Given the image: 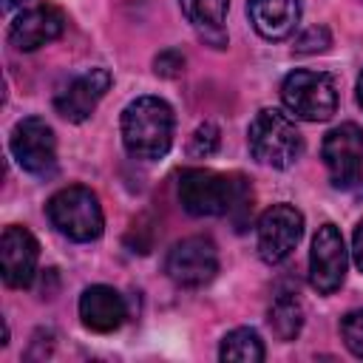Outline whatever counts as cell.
Wrapping results in <instances>:
<instances>
[{
    "label": "cell",
    "mask_w": 363,
    "mask_h": 363,
    "mask_svg": "<svg viewBox=\"0 0 363 363\" xmlns=\"http://www.w3.org/2000/svg\"><path fill=\"white\" fill-rule=\"evenodd\" d=\"M303 235V216L292 204H272L258 218V255L267 264H281Z\"/></svg>",
    "instance_id": "9"
},
{
    "label": "cell",
    "mask_w": 363,
    "mask_h": 363,
    "mask_svg": "<svg viewBox=\"0 0 363 363\" xmlns=\"http://www.w3.org/2000/svg\"><path fill=\"white\" fill-rule=\"evenodd\" d=\"M340 335H343L346 349H349L354 357H363V309H354V312L343 315V320H340Z\"/></svg>",
    "instance_id": "20"
},
{
    "label": "cell",
    "mask_w": 363,
    "mask_h": 363,
    "mask_svg": "<svg viewBox=\"0 0 363 363\" xmlns=\"http://www.w3.org/2000/svg\"><path fill=\"white\" fill-rule=\"evenodd\" d=\"M218 357L224 363H261L264 343H261L258 332H252V329H233L224 335Z\"/></svg>",
    "instance_id": "18"
},
{
    "label": "cell",
    "mask_w": 363,
    "mask_h": 363,
    "mask_svg": "<svg viewBox=\"0 0 363 363\" xmlns=\"http://www.w3.org/2000/svg\"><path fill=\"white\" fill-rule=\"evenodd\" d=\"M164 272L179 286H204L218 272L216 244L204 235H190L176 241L164 258Z\"/></svg>",
    "instance_id": "7"
},
{
    "label": "cell",
    "mask_w": 363,
    "mask_h": 363,
    "mask_svg": "<svg viewBox=\"0 0 363 363\" xmlns=\"http://www.w3.org/2000/svg\"><path fill=\"white\" fill-rule=\"evenodd\" d=\"M247 14L252 28L264 40H286L301 20L298 0H247Z\"/></svg>",
    "instance_id": "15"
},
{
    "label": "cell",
    "mask_w": 363,
    "mask_h": 363,
    "mask_svg": "<svg viewBox=\"0 0 363 363\" xmlns=\"http://www.w3.org/2000/svg\"><path fill=\"white\" fill-rule=\"evenodd\" d=\"M346 278V247L335 224H320L309 252V284L320 295H332Z\"/></svg>",
    "instance_id": "10"
},
{
    "label": "cell",
    "mask_w": 363,
    "mask_h": 363,
    "mask_svg": "<svg viewBox=\"0 0 363 363\" xmlns=\"http://www.w3.org/2000/svg\"><path fill=\"white\" fill-rule=\"evenodd\" d=\"M357 102H360V108H363V74H360V79H357Z\"/></svg>",
    "instance_id": "24"
},
{
    "label": "cell",
    "mask_w": 363,
    "mask_h": 363,
    "mask_svg": "<svg viewBox=\"0 0 363 363\" xmlns=\"http://www.w3.org/2000/svg\"><path fill=\"white\" fill-rule=\"evenodd\" d=\"M11 156L17 159V164L31 173V176H54L57 170V139L51 125H45V119L40 116H26L14 125L11 130Z\"/></svg>",
    "instance_id": "6"
},
{
    "label": "cell",
    "mask_w": 363,
    "mask_h": 363,
    "mask_svg": "<svg viewBox=\"0 0 363 363\" xmlns=\"http://www.w3.org/2000/svg\"><path fill=\"white\" fill-rule=\"evenodd\" d=\"M182 14L213 43H224V20L230 0H179Z\"/></svg>",
    "instance_id": "16"
},
{
    "label": "cell",
    "mask_w": 363,
    "mask_h": 363,
    "mask_svg": "<svg viewBox=\"0 0 363 363\" xmlns=\"http://www.w3.org/2000/svg\"><path fill=\"white\" fill-rule=\"evenodd\" d=\"M323 164L335 187H352L363 173V130L354 122L332 128L320 147Z\"/></svg>",
    "instance_id": "8"
},
{
    "label": "cell",
    "mask_w": 363,
    "mask_h": 363,
    "mask_svg": "<svg viewBox=\"0 0 363 363\" xmlns=\"http://www.w3.org/2000/svg\"><path fill=\"white\" fill-rule=\"evenodd\" d=\"M37 238L26 227H6L0 235V272L3 281L14 289H23L34 281L37 272Z\"/></svg>",
    "instance_id": "12"
},
{
    "label": "cell",
    "mask_w": 363,
    "mask_h": 363,
    "mask_svg": "<svg viewBox=\"0 0 363 363\" xmlns=\"http://www.w3.org/2000/svg\"><path fill=\"white\" fill-rule=\"evenodd\" d=\"M65 28V17L54 6H34L14 17L9 26V43L17 51H37L45 43H54Z\"/></svg>",
    "instance_id": "13"
},
{
    "label": "cell",
    "mask_w": 363,
    "mask_h": 363,
    "mask_svg": "<svg viewBox=\"0 0 363 363\" xmlns=\"http://www.w3.org/2000/svg\"><path fill=\"white\" fill-rule=\"evenodd\" d=\"M252 193L241 176H224L204 167L182 170L179 176V201L190 216H233L247 213Z\"/></svg>",
    "instance_id": "1"
},
{
    "label": "cell",
    "mask_w": 363,
    "mask_h": 363,
    "mask_svg": "<svg viewBox=\"0 0 363 363\" xmlns=\"http://www.w3.org/2000/svg\"><path fill=\"white\" fill-rule=\"evenodd\" d=\"M352 252H354V264H357V269L363 272V221L354 227V235H352Z\"/></svg>",
    "instance_id": "23"
},
{
    "label": "cell",
    "mask_w": 363,
    "mask_h": 363,
    "mask_svg": "<svg viewBox=\"0 0 363 363\" xmlns=\"http://www.w3.org/2000/svg\"><path fill=\"white\" fill-rule=\"evenodd\" d=\"M108 88H111V74L105 68H88L54 96V111L68 122H85L99 105V99L108 94Z\"/></svg>",
    "instance_id": "11"
},
{
    "label": "cell",
    "mask_w": 363,
    "mask_h": 363,
    "mask_svg": "<svg viewBox=\"0 0 363 363\" xmlns=\"http://www.w3.org/2000/svg\"><path fill=\"white\" fill-rule=\"evenodd\" d=\"M153 71L159 77H179L184 71V57L176 51V48H167L162 51L156 60H153Z\"/></svg>",
    "instance_id": "22"
},
{
    "label": "cell",
    "mask_w": 363,
    "mask_h": 363,
    "mask_svg": "<svg viewBox=\"0 0 363 363\" xmlns=\"http://www.w3.org/2000/svg\"><path fill=\"white\" fill-rule=\"evenodd\" d=\"M332 45V37H329V28L326 26H312L306 28L298 43H295V51L298 54H315V51H326Z\"/></svg>",
    "instance_id": "21"
},
{
    "label": "cell",
    "mask_w": 363,
    "mask_h": 363,
    "mask_svg": "<svg viewBox=\"0 0 363 363\" xmlns=\"http://www.w3.org/2000/svg\"><path fill=\"white\" fill-rule=\"evenodd\" d=\"M122 142L136 159H159L173 142V108L159 96H136L122 111Z\"/></svg>",
    "instance_id": "2"
},
{
    "label": "cell",
    "mask_w": 363,
    "mask_h": 363,
    "mask_svg": "<svg viewBox=\"0 0 363 363\" xmlns=\"http://www.w3.org/2000/svg\"><path fill=\"white\" fill-rule=\"evenodd\" d=\"M303 326V306L292 292H284L269 306V329L278 340H295Z\"/></svg>",
    "instance_id": "17"
},
{
    "label": "cell",
    "mask_w": 363,
    "mask_h": 363,
    "mask_svg": "<svg viewBox=\"0 0 363 363\" xmlns=\"http://www.w3.org/2000/svg\"><path fill=\"white\" fill-rule=\"evenodd\" d=\"M247 145L250 153L269 167H292L301 153H303V139L301 130L295 128V122L275 111V108H264L252 116L250 128H247Z\"/></svg>",
    "instance_id": "3"
},
{
    "label": "cell",
    "mask_w": 363,
    "mask_h": 363,
    "mask_svg": "<svg viewBox=\"0 0 363 363\" xmlns=\"http://www.w3.org/2000/svg\"><path fill=\"white\" fill-rule=\"evenodd\" d=\"M218 142H221L218 128H216L213 122H204V125H199V128L193 130V136H190V142H187V153H190L193 159H207V156H213V153L218 150Z\"/></svg>",
    "instance_id": "19"
},
{
    "label": "cell",
    "mask_w": 363,
    "mask_h": 363,
    "mask_svg": "<svg viewBox=\"0 0 363 363\" xmlns=\"http://www.w3.org/2000/svg\"><path fill=\"white\" fill-rule=\"evenodd\" d=\"M45 213H48L51 227L71 241H94L102 235V227H105L96 193L82 184L57 190L48 199Z\"/></svg>",
    "instance_id": "4"
},
{
    "label": "cell",
    "mask_w": 363,
    "mask_h": 363,
    "mask_svg": "<svg viewBox=\"0 0 363 363\" xmlns=\"http://www.w3.org/2000/svg\"><path fill=\"white\" fill-rule=\"evenodd\" d=\"M281 99L289 113L306 122H326L337 111V85L323 71H292L281 82Z\"/></svg>",
    "instance_id": "5"
},
{
    "label": "cell",
    "mask_w": 363,
    "mask_h": 363,
    "mask_svg": "<svg viewBox=\"0 0 363 363\" xmlns=\"http://www.w3.org/2000/svg\"><path fill=\"white\" fill-rule=\"evenodd\" d=\"M20 3H26V0H3L6 9H14V6H20Z\"/></svg>",
    "instance_id": "25"
},
{
    "label": "cell",
    "mask_w": 363,
    "mask_h": 363,
    "mask_svg": "<svg viewBox=\"0 0 363 363\" xmlns=\"http://www.w3.org/2000/svg\"><path fill=\"white\" fill-rule=\"evenodd\" d=\"M79 318L91 332H113L125 323L128 306L113 286L96 284L79 295Z\"/></svg>",
    "instance_id": "14"
}]
</instances>
